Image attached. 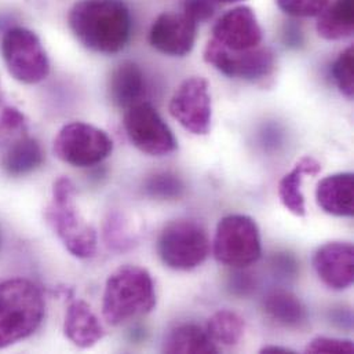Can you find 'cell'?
Here are the masks:
<instances>
[{
    "instance_id": "obj_1",
    "label": "cell",
    "mask_w": 354,
    "mask_h": 354,
    "mask_svg": "<svg viewBox=\"0 0 354 354\" xmlns=\"http://www.w3.org/2000/svg\"><path fill=\"white\" fill-rule=\"evenodd\" d=\"M68 24L87 48L115 54L126 47L131 35V15L122 0H84L72 7Z\"/></svg>"
},
{
    "instance_id": "obj_2",
    "label": "cell",
    "mask_w": 354,
    "mask_h": 354,
    "mask_svg": "<svg viewBox=\"0 0 354 354\" xmlns=\"http://www.w3.org/2000/svg\"><path fill=\"white\" fill-rule=\"evenodd\" d=\"M46 315L41 290L29 280L0 283V349L26 339L40 327Z\"/></svg>"
},
{
    "instance_id": "obj_3",
    "label": "cell",
    "mask_w": 354,
    "mask_h": 354,
    "mask_svg": "<svg viewBox=\"0 0 354 354\" xmlns=\"http://www.w3.org/2000/svg\"><path fill=\"white\" fill-rule=\"evenodd\" d=\"M156 306V291L151 273L138 266H123L105 284L102 315L111 326L151 313Z\"/></svg>"
},
{
    "instance_id": "obj_4",
    "label": "cell",
    "mask_w": 354,
    "mask_h": 354,
    "mask_svg": "<svg viewBox=\"0 0 354 354\" xmlns=\"http://www.w3.org/2000/svg\"><path fill=\"white\" fill-rule=\"evenodd\" d=\"M75 186L69 178H58L53 186L46 219L65 248L76 258L88 259L97 252V233L80 214L75 200Z\"/></svg>"
},
{
    "instance_id": "obj_5",
    "label": "cell",
    "mask_w": 354,
    "mask_h": 354,
    "mask_svg": "<svg viewBox=\"0 0 354 354\" xmlns=\"http://www.w3.org/2000/svg\"><path fill=\"white\" fill-rule=\"evenodd\" d=\"M261 254V233L251 216L233 214L219 221L214 237V257L219 263L243 269L255 263Z\"/></svg>"
},
{
    "instance_id": "obj_6",
    "label": "cell",
    "mask_w": 354,
    "mask_h": 354,
    "mask_svg": "<svg viewBox=\"0 0 354 354\" xmlns=\"http://www.w3.org/2000/svg\"><path fill=\"white\" fill-rule=\"evenodd\" d=\"M1 54L10 75L25 84L43 82L50 73V61L37 35L26 28H10L1 40Z\"/></svg>"
},
{
    "instance_id": "obj_7",
    "label": "cell",
    "mask_w": 354,
    "mask_h": 354,
    "mask_svg": "<svg viewBox=\"0 0 354 354\" xmlns=\"http://www.w3.org/2000/svg\"><path fill=\"white\" fill-rule=\"evenodd\" d=\"M158 254L162 262L174 270H192L207 259L209 240L198 223L179 219L170 222L162 230Z\"/></svg>"
},
{
    "instance_id": "obj_8",
    "label": "cell",
    "mask_w": 354,
    "mask_h": 354,
    "mask_svg": "<svg viewBox=\"0 0 354 354\" xmlns=\"http://www.w3.org/2000/svg\"><path fill=\"white\" fill-rule=\"evenodd\" d=\"M55 156L73 167H91L104 162L113 151L109 136L87 123L64 126L54 140Z\"/></svg>"
},
{
    "instance_id": "obj_9",
    "label": "cell",
    "mask_w": 354,
    "mask_h": 354,
    "mask_svg": "<svg viewBox=\"0 0 354 354\" xmlns=\"http://www.w3.org/2000/svg\"><path fill=\"white\" fill-rule=\"evenodd\" d=\"M204 61L229 77L247 82L265 80L273 75L276 68L274 54L270 48L255 47L233 51L212 39L204 48Z\"/></svg>"
},
{
    "instance_id": "obj_10",
    "label": "cell",
    "mask_w": 354,
    "mask_h": 354,
    "mask_svg": "<svg viewBox=\"0 0 354 354\" xmlns=\"http://www.w3.org/2000/svg\"><path fill=\"white\" fill-rule=\"evenodd\" d=\"M124 130L131 144L149 156H166L177 149V141L159 112L147 102H140L124 115Z\"/></svg>"
},
{
    "instance_id": "obj_11",
    "label": "cell",
    "mask_w": 354,
    "mask_h": 354,
    "mask_svg": "<svg viewBox=\"0 0 354 354\" xmlns=\"http://www.w3.org/2000/svg\"><path fill=\"white\" fill-rule=\"evenodd\" d=\"M170 113L178 123L196 136H205L211 129V97L203 77L186 79L170 101Z\"/></svg>"
},
{
    "instance_id": "obj_12",
    "label": "cell",
    "mask_w": 354,
    "mask_h": 354,
    "mask_svg": "<svg viewBox=\"0 0 354 354\" xmlns=\"http://www.w3.org/2000/svg\"><path fill=\"white\" fill-rule=\"evenodd\" d=\"M212 40L227 50L243 51L259 47L262 29L254 11L240 6L225 12L214 25Z\"/></svg>"
},
{
    "instance_id": "obj_13",
    "label": "cell",
    "mask_w": 354,
    "mask_h": 354,
    "mask_svg": "<svg viewBox=\"0 0 354 354\" xmlns=\"http://www.w3.org/2000/svg\"><path fill=\"white\" fill-rule=\"evenodd\" d=\"M197 24L187 15L165 12L156 18L149 32V41L158 51L171 55H187L196 41Z\"/></svg>"
},
{
    "instance_id": "obj_14",
    "label": "cell",
    "mask_w": 354,
    "mask_h": 354,
    "mask_svg": "<svg viewBox=\"0 0 354 354\" xmlns=\"http://www.w3.org/2000/svg\"><path fill=\"white\" fill-rule=\"evenodd\" d=\"M313 268L330 288L342 291L354 281V248L349 243L333 241L322 245L313 255Z\"/></svg>"
},
{
    "instance_id": "obj_15",
    "label": "cell",
    "mask_w": 354,
    "mask_h": 354,
    "mask_svg": "<svg viewBox=\"0 0 354 354\" xmlns=\"http://www.w3.org/2000/svg\"><path fill=\"white\" fill-rule=\"evenodd\" d=\"M64 333L65 337L80 349L93 348L105 335L101 322L91 308L83 301H75L68 306Z\"/></svg>"
},
{
    "instance_id": "obj_16",
    "label": "cell",
    "mask_w": 354,
    "mask_h": 354,
    "mask_svg": "<svg viewBox=\"0 0 354 354\" xmlns=\"http://www.w3.org/2000/svg\"><path fill=\"white\" fill-rule=\"evenodd\" d=\"M145 93V75L136 62L124 61L113 69L109 80V95L116 106L129 109L142 102Z\"/></svg>"
},
{
    "instance_id": "obj_17",
    "label": "cell",
    "mask_w": 354,
    "mask_h": 354,
    "mask_svg": "<svg viewBox=\"0 0 354 354\" xmlns=\"http://www.w3.org/2000/svg\"><path fill=\"white\" fill-rule=\"evenodd\" d=\"M317 204L335 216H352L354 212V176L339 173L322 179L316 190Z\"/></svg>"
},
{
    "instance_id": "obj_18",
    "label": "cell",
    "mask_w": 354,
    "mask_h": 354,
    "mask_svg": "<svg viewBox=\"0 0 354 354\" xmlns=\"http://www.w3.org/2000/svg\"><path fill=\"white\" fill-rule=\"evenodd\" d=\"M322 171V165L310 156L302 158L295 167L286 174L279 183V197L281 204L294 215L305 216L306 205L302 193V180L305 177L317 176Z\"/></svg>"
},
{
    "instance_id": "obj_19",
    "label": "cell",
    "mask_w": 354,
    "mask_h": 354,
    "mask_svg": "<svg viewBox=\"0 0 354 354\" xmlns=\"http://www.w3.org/2000/svg\"><path fill=\"white\" fill-rule=\"evenodd\" d=\"M163 352L170 354H214L218 352V348L207 331L194 324H182L166 335Z\"/></svg>"
},
{
    "instance_id": "obj_20",
    "label": "cell",
    "mask_w": 354,
    "mask_h": 354,
    "mask_svg": "<svg viewBox=\"0 0 354 354\" xmlns=\"http://www.w3.org/2000/svg\"><path fill=\"white\" fill-rule=\"evenodd\" d=\"M354 0H335L328 4L316 24L317 33L327 40H341L353 33Z\"/></svg>"
},
{
    "instance_id": "obj_21",
    "label": "cell",
    "mask_w": 354,
    "mask_h": 354,
    "mask_svg": "<svg viewBox=\"0 0 354 354\" xmlns=\"http://www.w3.org/2000/svg\"><path fill=\"white\" fill-rule=\"evenodd\" d=\"M44 160L40 144L32 138H18L10 145L1 159L3 170L11 177H21L35 171Z\"/></svg>"
},
{
    "instance_id": "obj_22",
    "label": "cell",
    "mask_w": 354,
    "mask_h": 354,
    "mask_svg": "<svg viewBox=\"0 0 354 354\" xmlns=\"http://www.w3.org/2000/svg\"><path fill=\"white\" fill-rule=\"evenodd\" d=\"M265 313L276 323L299 328L306 322V309L304 304L288 291H273L263 299Z\"/></svg>"
},
{
    "instance_id": "obj_23",
    "label": "cell",
    "mask_w": 354,
    "mask_h": 354,
    "mask_svg": "<svg viewBox=\"0 0 354 354\" xmlns=\"http://www.w3.org/2000/svg\"><path fill=\"white\" fill-rule=\"evenodd\" d=\"M205 331L214 344L234 346L244 335L245 323L241 316L232 310H218L209 317Z\"/></svg>"
},
{
    "instance_id": "obj_24",
    "label": "cell",
    "mask_w": 354,
    "mask_h": 354,
    "mask_svg": "<svg viewBox=\"0 0 354 354\" xmlns=\"http://www.w3.org/2000/svg\"><path fill=\"white\" fill-rule=\"evenodd\" d=\"M26 130L25 116L7 101L0 84V147L18 140Z\"/></svg>"
},
{
    "instance_id": "obj_25",
    "label": "cell",
    "mask_w": 354,
    "mask_h": 354,
    "mask_svg": "<svg viewBox=\"0 0 354 354\" xmlns=\"http://www.w3.org/2000/svg\"><path fill=\"white\" fill-rule=\"evenodd\" d=\"M144 190L149 197L156 200H176L183 194L185 186L177 176L160 173L147 179Z\"/></svg>"
},
{
    "instance_id": "obj_26",
    "label": "cell",
    "mask_w": 354,
    "mask_h": 354,
    "mask_svg": "<svg viewBox=\"0 0 354 354\" xmlns=\"http://www.w3.org/2000/svg\"><path fill=\"white\" fill-rule=\"evenodd\" d=\"M353 47L346 48L333 65V77L339 91L352 100L354 95Z\"/></svg>"
},
{
    "instance_id": "obj_27",
    "label": "cell",
    "mask_w": 354,
    "mask_h": 354,
    "mask_svg": "<svg viewBox=\"0 0 354 354\" xmlns=\"http://www.w3.org/2000/svg\"><path fill=\"white\" fill-rule=\"evenodd\" d=\"M277 4L288 15L306 18L322 14L330 0H277Z\"/></svg>"
},
{
    "instance_id": "obj_28",
    "label": "cell",
    "mask_w": 354,
    "mask_h": 354,
    "mask_svg": "<svg viewBox=\"0 0 354 354\" xmlns=\"http://www.w3.org/2000/svg\"><path fill=\"white\" fill-rule=\"evenodd\" d=\"M310 354H353L354 345L349 339H337L328 337L315 338L306 348Z\"/></svg>"
},
{
    "instance_id": "obj_29",
    "label": "cell",
    "mask_w": 354,
    "mask_h": 354,
    "mask_svg": "<svg viewBox=\"0 0 354 354\" xmlns=\"http://www.w3.org/2000/svg\"><path fill=\"white\" fill-rule=\"evenodd\" d=\"M215 12V0H183V14L197 22L208 21Z\"/></svg>"
},
{
    "instance_id": "obj_30",
    "label": "cell",
    "mask_w": 354,
    "mask_h": 354,
    "mask_svg": "<svg viewBox=\"0 0 354 354\" xmlns=\"http://www.w3.org/2000/svg\"><path fill=\"white\" fill-rule=\"evenodd\" d=\"M123 219L120 218H109L108 221V226H106V240H108V244L112 243V245H124V244H129L127 241V233H124V226L122 223Z\"/></svg>"
},
{
    "instance_id": "obj_31",
    "label": "cell",
    "mask_w": 354,
    "mask_h": 354,
    "mask_svg": "<svg viewBox=\"0 0 354 354\" xmlns=\"http://www.w3.org/2000/svg\"><path fill=\"white\" fill-rule=\"evenodd\" d=\"M237 277L232 281V290L239 291L240 295H245L247 291H251L255 283L250 279V274H236Z\"/></svg>"
},
{
    "instance_id": "obj_32",
    "label": "cell",
    "mask_w": 354,
    "mask_h": 354,
    "mask_svg": "<svg viewBox=\"0 0 354 354\" xmlns=\"http://www.w3.org/2000/svg\"><path fill=\"white\" fill-rule=\"evenodd\" d=\"M284 40H286V43H288V46H292V47L301 46L302 44V33H301L299 28H297L294 25L287 26L286 33H284Z\"/></svg>"
},
{
    "instance_id": "obj_33",
    "label": "cell",
    "mask_w": 354,
    "mask_h": 354,
    "mask_svg": "<svg viewBox=\"0 0 354 354\" xmlns=\"http://www.w3.org/2000/svg\"><path fill=\"white\" fill-rule=\"evenodd\" d=\"M261 353L266 354H294L295 352L287 348H280V346H266L261 349Z\"/></svg>"
},
{
    "instance_id": "obj_34",
    "label": "cell",
    "mask_w": 354,
    "mask_h": 354,
    "mask_svg": "<svg viewBox=\"0 0 354 354\" xmlns=\"http://www.w3.org/2000/svg\"><path fill=\"white\" fill-rule=\"evenodd\" d=\"M215 1H221V3H237L241 0H215Z\"/></svg>"
}]
</instances>
